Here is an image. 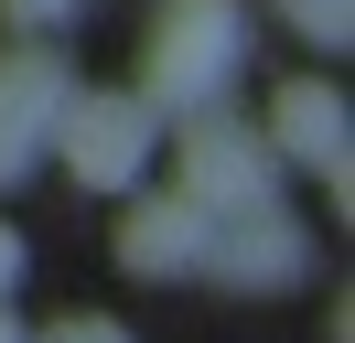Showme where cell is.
<instances>
[{"mask_svg": "<svg viewBox=\"0 0 355 343\" xmlns=\"http://www.w3.org/2000/svg\"><path fill=\"white\" fill-rule=\"evenodd\" d=\"M11 279H22V236L0 225V300H11Z\"/></svg>", "mask_w": 355, "mask_h": 343, "instance_id": "cell-10", "label": "cell"}, {"mask_svg": "<svg viewBox=\"0 0 355 343\" xmlns=\"http://www.w3.org/2000/svg\"><path fill=\"white\" fill-rule=\"evenodd\" d=\"M237 54H248V21H237V0H162V21H151V118L162 107H226V75H237Z\"/></svg>", "mask_w": 355, "mask_h": 343, "instance_id": "cell-1", "label": "cell"}, {"mask_svg": "<svg viewBox=\"0 0 355 343\" xmlns=\"http://www.w3.org/2000/svg\"><path fill=\"white\" fill-rule=\"evenodd\" d=\"M0 343H22V322H11V311H0Z\"/></svg>", "mask_w": 355, "mask_h": 343, "instance_id": "cell-11", "label": "cell"}, {"mask_svg": "<svg viewBox=\"0 0 355 343\" xmlns=\"http://www.w3.org/2000/svg\"><path fill=\"white\" fill-rule=\"evenodd\" d=\"M54 150H65V172L76 183H97V193H130L140 183V161L162 150V118L140 97H76L65 86V107H54V129H44Z\"/></svg>", "mask_w": 355, "mask_h": 343, "instance_id": "cell-3", "label": "cell"}, {"mask_svg": "<svg viewBox=\"0 0 355 343\" xmlns=\"http://www.w3.org/2000/svg\"><path fill=\"white\" fill-rule=\"evenodd\" d=\"M44 343H130V333H119V322H97V311H76V322H54Z\"/></svg>", "mask_w": 355, "mask_h": 343, "instance_id": "cell-8", "label": "cell"}, {"mask_svg": "<svg viewBox=\"0 0 355 343\" xmlns=\"http://www.w3.org/2000/svg\"><path fill=\"white\" fill-rule=\"evenodd\" d=\"M54 107H65V75H54V54H0V183H22L33 150H44Z\"/></svg>", "mask_w": 355, "mask_h": 343, "instance_id": "cell-7", "label": "cell"}, {"mask_svg": "<svg viewBox=\"0 0 355 343\" xmlns=\"http://www.w3.org/2000/svg\"><path fill=\"white\" fill-rule=\"evenodd\" d=\"M259 140H269V161H302V172H323V183H334V204H345V97H334L323 75H291Z\"/></svg>", "mask_w": 355, "mask_h": 343, "instance_id": "cell-4", "label": "cell"}, {"mask_svg": "<svg viewBox=\"0 0 355 343\" xmlns=\"http://www.w3.org/2000/svg\"><path fill=\"white\" fill-rule=\"evenodd\" d=\"M269 183H280V161H269V140L237 118V107H194L183 118V161H173V193L194 214H248V204H269Z\"/></svg>", "mask_w": 355, "mask_h": 343, "instance_id": "cell-2", "label": "cell"}, {"mask_svg": "<svg viewBox=\"0 0 355 343\" xmlns=\"http://www.w3.org/2000/svg\"><path fill=\"white\" fill-rule=\"evenodd\" d=\"M205 268H216L226 290H291V279L312 268V247H302V225H291V214L248 204V214H226V225H216V247H205Z\"/></svg>", "mask_w": 355, "mask_h": 343, "instance_id": "cell-5", "label": "cell"}, {"mask_svg": "<svg viewBox=\"0 0 355 343\" xmlns=\"http://www.w3.org/2000/svg\"><path fill=\"white\" fill-rule=\"evenodd\" d=\"M76 0H11V21H22V33H44V21H65Z\"/></svg>", "mask_w": 355, "mask_h": 343, "instance_id": "cell-9", "label": "cell"}, {"mask_svg": "<svg viewBox=\"0 0 355 343\" xmlns=\"http://www.w3.org/2000/svg\"><path fill=\"white\" fill-rule=\"evenodd\" d=\"M205 247H216V214H194L183 193L130 204V225H119V268H130V279H194Z\"/></svg>", "mask_w": 355, "mask_h": 343, "instance_id": "cell-6", "label": "cell"}]
</instances>
